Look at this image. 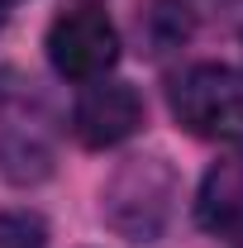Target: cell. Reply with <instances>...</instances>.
Instances as JSON below:
<instances>
[{"label":"cell","mask_w":243,"mask_h":248,"mask_svg":"<svg viewBox=\"0 0 243 248\" xmlns=\"http://www.w3.org/2000/svg\"><path fill=\"white\" fill-rule=\"evenodd\" d=\"M172 115L186 134L210 143H243V72L196 62L172 86Z\"/></svg>","instance_id":"cell-1"},{"label":"cell","mask_w":243,"mask_h":248,"mask_svg":"<svg viewBox=\"0 0 243 248\" xmlns=\"http://www.w3.org/2000/svg\"><path fill=\"white\" fill-rule=\"evenodd\" d=\"M48 62L67 81H100L120 62V29L95 5L67 10L48 29Z\"/></svg>","instance_id":"cell-2"},{"label":"cell","mask_w":243,"mask_h":248,"mask_svg":"<svg viewBox=\"0 0 243 248\" xmlns=\"http://www.w3.org/2000/svg\"><path fill=\"white\" fill-rule=\"evenodd\" d=\"M143 124V100L124 81H95L72 105V129L86 148H115Z\"/></svg>","instance_id":"cell-3"},{"label":"cell","mask_w":243,"mask_h":248,"mask_svg":"<svg viewBox=\"0 0 243 248\" xmlns=\"http://www.w3.org/2000/svg\"><path fill=\"white\" fill-rule=\"evenodd\" d=\"M196 219L214 239H243V157H224L196 191Z\"/></svg>","instance_id":"cell-4"},{"label":"cell","mask_w":243,"mask_h":248,"mask_svg":"<svg viewBox=\"0 0 243 248\" xmlns=\"http://www.w3.org/2000/svg\"><path fill=\"white\" fill-rule=\"evenodd\" d=\"M138 38L148 53H172L191 38V10L182 0H138Z\"/></svg>","instance_id":"cell-5"},{"label":"cell","mask_w":243,"mask_h":248,"mask_svg":"<svg viewBox=\"0 0 243 248\" xmlns=\"http://www.w3.org/2000/svg\"><path fill=\"white\" fill-rule=\"evenodd\" d=\"M0 248H43V224L24 215L0 219Z\"/></svg>","instance_id":"cell-6"}]
</instances>
